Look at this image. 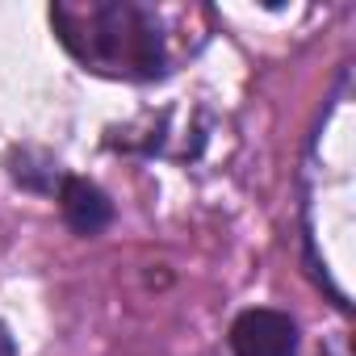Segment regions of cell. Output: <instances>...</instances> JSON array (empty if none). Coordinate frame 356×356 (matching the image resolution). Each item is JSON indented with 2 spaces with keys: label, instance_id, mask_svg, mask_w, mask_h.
Wrapping results in <instances>:
<instances>
[{
  "label": "cell",
  "instance_id": "obj_2",
  "mask_svg": "<svg viewBox=\"0 0 356 356\" xmlns=\"http://www.w3.org/2000/svg\"><path fill=\"white\" fill-rule=\"evenodd\" d=\"M235 356H298V323L285 310H243L231 327Z\"/></svg>",
  "mask_w": 356,
  "mask_h": 356
},
{
  "label": "cell",
  "instance_id": "obj_4",
  "mask_svg": "<svg viewBox=\"0 0 356 356\" xmlns=\"http://www.w3.org/2000/svg\"><path fill=\"white\" fill-rule=\"evenodd\" d=\"M0 356H13V339H9L5 327H0Z\"/></svg>",
  "mask_w": 356,
  "mask_h": 356
},
{
  "label": "cell",
  "instance_id": "obj_1",
  "mask_svg": "<svg viewBox=\"0 0 356 356\" xmlns=\"http://www.w3.org/2000/svg\"><path fill=\"white\" fill-rule=\"evenodd\" d=\"M51 26L59 42L92 72L122 80H151L163 72V42L155 17L130 0L55 5Z\"/></svg>",
  "mask_w": 356,
  "mask_h": 356
},
{
  "label": "cell",
  "instance_id": "obj_3",
  "mask_svg": "<svg viewBox=\"0 0 356 356\" xmlns=\"http://www.w3.org/2000/svg\"><path fill=\"white\" fill-rule=\"evenodd\" d=\"M59 206H63V218H67V227L76 235H97L113 218L109 197L92 181H84V176H67V181L59 185Z\"/></svg>",
  "mask_w": 356,
  "mask_h": 356
}]
</instances>
